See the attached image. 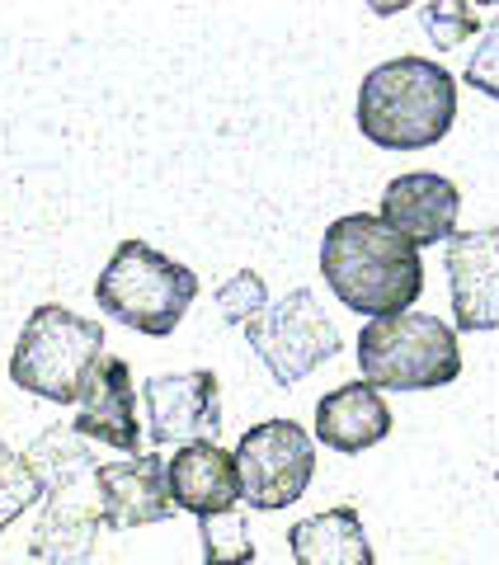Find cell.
Wrapping results in <instances>:
<instances>
[{
    "label": "cell",
    "instance_id": "cell-1",
    "mask_svg": "<svg viewBox=\"0 0 499 565\" xmlns=\"http://www.w3.org/2000/svg\"><path fill=\"white\" fill-rule=\"evenodd\" d=\"M320 274H326L335 302H344L349 311L368 316V321L410 311L424 292L420 250L405 245L396 232H386L372 212H349V217L326 226V236H320Z\"/></svg>",
    "mask_w": 499,
    "mask_h": 565
},
{
    "label": "cell",
    "instance_id": "cell-2",
    "mask_svg": "<svg viewBox=\"0 0 499 565\" xmlns=\"http://www.w3.org/2000/svg\"><path fill=\"white\" fill-rule=\"evenodd\" d=\"M457 81L429 57H391L359 85V132L382 151H424L453 132Z\"/></svg>",
    "mask_w": 499,
    "mask_h": 565
},
{
    "label": "cell",
    "instance_id": "cell-3",
    "mask_svg": "<svg viewBox=\"0 0 499 565\" xmlns=\"http://www.w3.org/2000/svg\"><path fill=\"white\" fill-rule=\"evenodd\" d=\"M199 297V274L147 241H123L95 278V302L109 321L147 340H170Z\"/></svg>",
    "mask_w": 499,
    "mask_h": 565
},
{
    "label": "cell",
    "instance_id": "cell-4",
    "mask_svg": "<svg viewBox=\"0 0 499 565\" xmlns=\"http://www.w3.org/2000/svg\"><path fill=\"white\" fill-rule=\"evenodd\" d=\"M104 359V326L62 302H39L14 340L10 382L52 405H76Z\"/></svg>",
    "mask_w": 499,
    "mask_h": 565
},
{
    "label": "cell",
    "instance_id": "cell-5",
    "mask_svg": "<svg viewBox=\"0 0 499 565\" xmlns=\"http://www.w3.org/2000/svg\"><path fill=\"white\" fill-rule=\"evenodd\" d=\"M359 382L372 392H434L461 377V344L448 321L401 311L368 321L359 334Z\"/></svg>",
    "mask_w": 499,
    "mask_h": 565
},
{
    "label": "cell",
    "instance_id": "cell-6",
    "mask_svg": "<svg viewBox=\"0 0 499 565\" xmlns=\"http://www.w3.org/2000/svg\"><path fill=\"white\" fill-rule=\"evenodd\" d=\"M241 476V500L259 514L297 504L316 476V444L297 419H259L231 448Z\"/></svg>",
    "mask_w": 499,
    "mask_h": 565
},
{
    "label": "cell",
    "instance_id": "cell-7",
    "mask_svg": "<svg viewBox=\"0 0 499 565\" xmlns=\"http://www.w3.org/2000/svg\"><path fill=\"white\" fill-rule=\"evenodd\" d=\"M245 340L278 386H297L344 349L340 330H335L311 288H293L283 302H269V311L245 326Z\"/></svg>",
    "mask_w": 499,
    "mask_h": 565
},
{
    "label": "cell",
    "instance_id": "cell-8",
    "mask_svg": "<svg viewBox=\"0 0 499 565\" xmlns=\"http://www.w3.org/2000/svg\"><path fill=\"white\" fill-rule=\"evenodd\" d=\"M137 396L147 405V438L156 448H184L222 429V382L208 367L147 377Z\"/></svg>",
    "mask_w": 499,
    "mask_h": 565
},
{
    "label": "cell",
    "instance_id": "cell-9",
    "mask_svg": "<svg viewBox=\"0 0 499 565\" xmlns=\"http://www.w3.org/2000/svg\"><path fill=\"white\" fill-rule=\"evenodd\" d=\"M457 212H461V193L453 180H443L434 170H410L382 189L378 222L386 232H396L405 245H415V250H429V245L457 236Z\"/></svg>",
    "mask_w": 499,
    "mask_h": 565
},
{
    "label": "cell",
    "instance_id": "cell-10",
    "mask_svg": "<svg viewBox=\"0 0 499 565\" xmlns=\"http://www.w3.org/2000/svg\"><path fill=\"white\" fill-rule=\"evenodd\" d=\"M95 500H99V523L109 527V533L166 523L174 514L170 490H166V457L137 452V457H123V462H99L95 467Z\"/></svg>",
    "mask_w": 499,
    "mask_h": 565
},
{
    "label": "cell",
    "instance_id": "cell-11",
    "mask_svg": "<svg viewBox=\"0 0 499 565\" xmlns=\"http://www.w3.org/2000/svg\"><path fill=\"white\" fill-rule=\"evenodd\" d=\"M448 292L457 330H499V226L457 232L448 241Z\"/></svg>",
    "mask_w": 499,
    "mask_h": 565
},
{
    "label": "cell",
    "instance_id": "cell-12",
    "mask_svg": "<svg viewBox=\"0 0 499 565\" xmlns=\"http://www.w3.org/2000/svg\"><path fill=\"white\" fill-rule=\"evenodd\" d=\"M81 411L71 419V429L81 438H95V444L114 448V452H132L141 448V419H137V382L132 367L118 359V353H104L95 363L91 382L81 392Z\"/></svg>",
    "mask_w": 499,
    "mask_h": 565
},
{
    "label": "cell",
    "instance_id": "cell-13",
    "mask_svg": "<svg viewBox=\"0 0 499 565\" xmlns=\"http://www.w3.org/2000/svg\"><path fill=\"white\" fill-rule=\"evenodd\" d=\"M166 490H170V504L193 519L226 514V509H236V500H241L236 457H231L217 438L184 444L166 462Z\"/></svg>",
    "mask_w": 499,
    "mask_h": 565
},
{
    "label": "cell",
    "instance_id": "cell-14",
    "mask_svg": "<svg viewBox=\"0 0 499 565\" xmlns=\"http://www.w3.org/2000/svg\"><path fill=\"white\" fill-rule=\"evenodd\" d=\"M95 481V476H91ZM43 519L33 527V542H29V556H39L47 565H85L95 552V537H99V500H95V486L85 490L81 486H66V490H47L43 494Z\"/></svg>",
    "mask_w": 499,
    "mask_h": 565
},
{
    "label": "cell",
    "instance_id": "cell-15",
    "mask_svg": "<svg viewBox=\"0 0 499 565\" xmlns=\"http://www.w3.org/2000/svg\"><path fill=\"white\" fill-rule=\"evenodd\" d=\"M391 434V411L368 382H344L316 401V438L330 452H368Z\"/></svg>",
    "mask_w": 499,
    "mask_h": 565
},
{
    "label": "cell",
    "instance_id": "cell-16",
    "mask_svg": "<svg viewBox=\"0 0 499 565\" xmlns=\"http://www.w3.org/2000/svg\"><path fill=\"white\" fill-rule=\"evenodd\" d=\"M288 552L297 565H372V542L353 504L326 509L288 527Z\"/></svg>",
    "mask_w": 499,
    "mask_h": 565
},
{
    "label": "cell",
    "instance_id": "cell-17",
    "mask_svg": "<svg viewBox=\"0 0 499 565\" xmlns=\"http://www.w3.org/2000/svg\"><path fill=\"white\" fill-rule=\"evenodd\" d=\"M33 476H39L43 494L47 490H66V486H81L95 476V452L85 448V438L71 429V424H52V429H43L39 438H33V448L24 452Z\"/></svg>",
    "mask_w": 499,
    "mask_h": 565
},
{
    "label": "cell",
    "instance_id": "cell-18",
    "mask_svg": "<svg viewBox=\"0 0 499 565\" xmlns=\"http://www.w3.org/2000/svg\"><path fill=\"white\" fill-rule=\"evenodd\" d=\"M199 542H203V565H250L255 561V537L241 509L199 519Z\"/></svg>",
    "mask_w": 499,
    "mask_h": 565
},
{
    "label": "cell",
    "instance_id": "cell-19",
    "mask_svg": "<svg viewBox=\"0 0 499 565\" xmlns=\"http://www.w3.org/2000/svg\"><path fill=\"white\" fill-rule=\"evenodd\" d=\"M39 500H43V486L33 476L29 457L14 452L10 444H0V533L20 523Z\"/></svg>",
    "mask_w": 499,
    "mask_h": 565
},
{
    "label": "cell",
    "instance_id": "cell-20",
    "mask_svg": "<svg viewBox=\"0 0 499 565\" xmlns=\"http://www.w3.org/2000/svg\"><path fill=\"white\" fill-rule=\"evenodd\" d=\"M217 311L226 326H241V330L255 321V316L269 311V282H264V274H255V269L231 274L217 288Z\"/></svg>",
    "mask_w": 499,
    "mask_h": 565
},
{
    "label": "cell",
    "instance_id": "cell-21",
    "mask_svg": "<svg viewBox=\"0 0 499 565\" xmlns=\"http://www.w3.org/2000/svg\"><path fill=\"white\" fill-rule=\"evenodd\" d=\"M420 24H424V33H429V43L438 52H448V47H457L461 39H471V33L480 29V14L471 6H457V0H438V6L420 10Z\"/></svg>",
    "mask_w": 499,
    "mask_h": 565
},
{
    "label": "cell",
    "instance_id": "cell-22",
    "mask_svg": "<svg viewBox=\"0 0 499 565\" xmlns=\"http://www.w3.org/2000/svg\"><path fill=\"white\" fill-rule=\"evenodd\" d=\"M461 81H467L471 90L499 99V6L486 14V24H480V39H476V52L467 57Z\"/></svg>",
    "mask_w": 499,
    "mask_h": 565
}]
</instances>
